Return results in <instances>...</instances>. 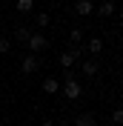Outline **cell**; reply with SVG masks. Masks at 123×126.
<instances>
[{"mask_svg": "<svg viewBox=\"0 0 123 126\" xmlns=\"http://www.w3.org/2000/svg\"><path fill=\"white\" fill-rule=\"evenodd\" d=\"M57 89H60V80H54V78H49L46 83H43V92H49V94H54Z\"/></svg>", "mask_w": 123, "mask_h": 126, "instance_id": "8", "label": "cell"}, {"mask_svg": "<svg viewBox=\"0 0 123 126\" xmlns=\"http://www.w3.org/2000/svg\"><path fill=\"white\" fill-rule=\"evenodd\" d=\"M100 52H103V40H100V37H92V40H89V55H100Z\"/></svg>", "mask_w": 123, "mask_h": 126, "instance_id": "5", "label": "cell"}, {"mask_svg": "<svg viewBox=\"0 0 123 126\" xmlns=\"http://www.w3.org/2000/svg\"><path fill=\"white\" fill-rule=\"evenodd\" d=\"M75 126H94V118H92V115H89V112H83V115H77Z\"/></svg>", "mask_w": 123, "mask_h": 126, "instance_id": "7", "label": "cell"}, {"mask_svg": "<svg viewBox=\"0 0 123 126\" xmlns=\"http://www.w3.org/2000/svg\"><path fill=\"white\" fill-rule=\"evenodd\" d=\"M29 46H31V52H43V49H46V37H43V34H31Z\"/></svg>", "mask_w": 123, "mask_h": 126, "instance_id": "3", "label": "cell"}, {"mask_svg": "<svg viewBox=\"0 0 123 126\" xmlns=\"http://www.w3.org/2000/svg\"><path fill=\"white\" fill-rule=\"evenodd\" d=\"M69 40H72V43H80V40H83V32H80V29H72L69 32Z\"/></svg>", "mask_w": 123, "mask_h": 126, "instance_id": "11", "label": "cell"}, {"mask_svg": "<svg viewBox=\"0 0 123 126\" xmlns=\"http://www.w3.org/2000/svg\"><path fill=\"white\" fill-rule=\"evenodd\" d=\"M112 123L123 126V109H115V112H112Z\"/></svg>", "mask_w": 123, "mask_h": 126, "instance_id": "12", "label": "cell"}, {"mask_svg": "<svg viewBox=\"0 0 123 126\" xmlns=\"http://www.w3.org/2000/svg\"><path fill=\"white\" fill-rule=\"evenodd\" d=\"M37 26H49V15L43 12V15H37Z\"/></svg>", "mask_w": 123, "mask_h": 126, "instance_id": "16", "label": "cell"}, {"mask_svg": "<svg viewBox=\"0 0 123 126\" xmlns=\"http://www.w3.org/2000/svg\"><path fill=\"white\" fill-rule=\"evenodd\" d=\"M75 60H77L75 52H63V55H60V66H63V69H72V63H75Z\"/></svg>", "mask_w": 123, "mask_h": 126, "instance_id": "6", "label": "cell"}, {"mask_svg": "<svg viewBox=\"0 0 123 126\" xmlns=\"http://www.w3.org/2000/svg\"><path fill=\"white\" fill-rule=\"evenodd\" d=\"M75 12H77V15H92V12H94V6L89 3V0H77Z\"/></svg>", "mask_w": 123, "mask_h": 126, "instance_id": "4", "label": "cell"}, {"mask_svg": "<svg viewBox=\"0 0 123 126\" xmlns=\"http://www.w3.org/2000/svg\"><path fill=\"white\" fill-rule=\"evenodd\" d=\"M37 66H40V63H37V57H34V55H26V57H23V75L37 72Z\"/></svg>", "mask_w": 123, "mask_h": 126, "instance_id": "2", "label": "cell"}, {"mask_svg": "<svg viewBox=\"0 0 123 126\" xmlns=\"http://www.w3.org/2000/svg\"><path fill=\"white\" fill-rule=\"evenodd\" d=\"M17 37H20V40H26V43H29L31 32H29V29H26V26H23V29H17Z\"/></svg>", "mask_w": 123, "mask_h": 126, "instance_id": "14", "label": "cell"}, {"mask_svg": "<svg viewBox=\"0 0 123 126\" xmlns=\"http://www.w3.org/2000/svg\"><path fill=\"white\" fill-rule=\"evenodd\" d=\"M112 12H115V3H103V6H100V15H112Z\"/></svg>", "mask_w": 123, "mask_h": 126, "instance_id": "13", "label": "cell"}, {"mask_svg": "<svg viewBox=\"0 0 123 126\" xmlns=\"http://www.w3.org/2000/svg\"><path fill=\"white\" fill-rule=\"evenodd\" d=\"M31 9H34L31 0H17V12H31Z\"/></svg>", "mask_w": 123, "mask_h": 126, "instance_id": "10", "label": "cell"}, {"mask_svg": "<svg viewBox=\"0 0 123 126\" xmlns=\"http://www.w3.org/2000/svg\"><path fill=\"white\" fill-rule=\"evenodd\" d=\"M83 75H89V78L97 75V60H86V63H83Z\"/></svg>", "mask_w": 123, "mask_h": 126, "instance_id": "9", "label": "cell"}, {"mask_svg": "<svg viewBox=\"0 0 123 126\" xmlns=\"http://www.w3.org/2000/svg\"><path fill=\"white\" fill-rule=\"evenodd\" d=\"M9 46H12V43H9L6 37H0V55H6V52H9Z\"/></svg>", "mask_w": 123, "mask_h": 126, "instance_id": "15", "label": "cell"}, {"mask_svg": "<svg viewBox=\"0 0 123 126\" xmlns=\"http://www.w3.org/2000/svg\"><path fill=\"white\" fill-rule=\"evenodd\" d=\"M40 126H52V123H49V120H46V123H40Z\"/></svg>", "mask_w": 123, "mask_h": 126, "instance_id": "17", "label": "cell"}, {"mask_svg": "<svg viewBox=\"0 0 123 126\" xmlns=\"http://www.w3.org/2000/svg\"><path fill=\"white\" fill-rule=\"evenodd\" d=\"M63 94H66L69 100H77V97L83 94V86H80L72 75H66V80H63Z\"/></svg>", "mask_w": 123, "mask_h": 126, "instance_id": "1", "label": "cell"}]
</instances>
